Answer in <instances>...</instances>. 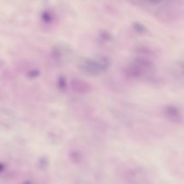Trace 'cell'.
I'll use <instances>...</instances> for the list:
<instances>
[{
  "instance_id": "6da1fadb",
  "label": "cell",
  "mask_w": 184,
  "mask_h": 184,
  "mask_svg": "<svg viewBox=\"0 0 184 184\" xmlns=\"http://www.w3.org/2000/svg\"><path fill=\"white\" fill-rule=\"evenodd\" d=\"M109 65L108 61L106 58H101L99 60H87L82 67L85 71L88 73L96 74L106 69Z\"/></svg>"
},
{
  "instance_id": "7a4b0ae2",
  "label": "cell",
  "mask_w": 184,
  "mask_h": 184,
  "mask_svg": "<svg viewBox=\"0 0 184 184\" xmlns=\"http://www.w3.org/2000/svg\"><path fill=\"white\" fill-rule=\"evenodd\" d=\"M165 115L173 122H182V115L179 109L174 106H167L164 109Z\"/></svg>"
},
{
  "instance_id": "3957f363",
  "label": "cell",
  "mask_w": 184,
  "mask_h": 184,
  "mask_svg": "<svg viewBox=\"0 0 184 184\" xmlns=\"http://www.w3.org/2000/svg\"><path fill=\"white\" fill-rule=\"evenodd\" d=\"M70 86L73 91L76 93H88L91 88L88 83L79 80H73L71 82Z\"/></svg>"
},
{
  "instance_id": "277c9868",
  "label": "cell",
  "mask_w": 184,
  "mask_h": 184,
  "mask_svg": "<svg viewBox=\"0 0 184 184\" xmlns=\"http://www.w3.org/2000/svg\"><path fill=\"white\" fill-rule=\"evenodd\" d=\"M57 85H58L59 89H60L61 91H65L67 89V80L64 76H60L58 78Z\"/></svg>"
},
{
  "instance_id": "5b68a950",
  "label": "cell",
  "mask_w": 184,
  "mask_h": 184,
  "mask_svg": "<svg viewBox=\"0 0 184 184\" xmlns=\"http://www.w3.org/2000/svg\"><path fill=\"white\" fill-rule=\"evenodd\" d=\"M39 72L38 70H30L29 72L28 73L27 76L30 78H34V77H37V76L39 75Z\"/></svg>"
},
{
  "instance_id": "8992f818",
  "label": "cell",
  "mask_w": 184,
  "mask_h": 184,
  "mask_svg": "<svg viewBox=\"0 0 184 184\" xmlns=\"http://www.w3.org/2000/svg\"><path fill=\"white\" fill-rule=\"evenodd\" d=\"M133 25H134V27L137 29V31L139 32H141V33L144 32L145 30H146L145 27L143 25L139 24V23H135Z\"/></svg>"
},
{
  "instance_id": "52a82bcc",
  "label": "cell",
  "mask_w": 184,
  "mask_h": 184,
  "mask_svg": "<svg viewBox=\"0 0 184 184\" xmlns=\"http://www.w3.org/2000/svg\"><path fill=\"white\" fill-rule=\"evenodd\" d=\"M52 57H53L54 59H55L56 60H57V59H59L60 57V53L59 52L58 50H53L52 51Z\"/></svg>"
}]
</instances>
